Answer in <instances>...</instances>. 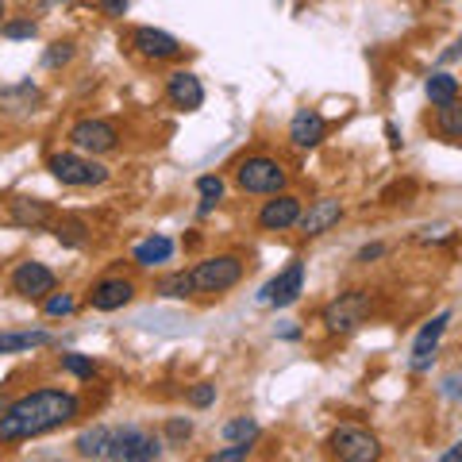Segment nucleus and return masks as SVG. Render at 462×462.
<instances>
[{
    "label": "nucleus",
    "mask_w": 462,
    "mask_h": 462,
    "mask_svg": "<svg viewBox=\"0 0 462 462\" xmlns=\"http://www.w3.org/2000/svg\"><path fill=\"white\" fill-rule=\"evenodd\" d=\"M54 285H58L54 270L42 266V263H20L16 270H12V289H16L23 300H42V297H51Z\"/></svg>",
    "instance_id": "9d476101"
},
{
    "label": "nucleus",
    "mask_w": 462,
    "mask_h": 462,
    "mask_svg": "<svg viewBox=\"0 0 462 462\" xmlns=\"http://www.w3.org/2000/svg\"><path fill=\"white\" fill-rule=\"evenodd\" d=\"M162 455V439L151 436L147 428H112V443H108V458L112 462H151Z\"/></svg>",
    "instance_id": "7ed1b4c3"
},
{
    "label": "nucleus",
    "mask_w": 462,
    "mask_h": 462,
    "mask_svg": "<svg viewBox=\"0 0 462 462\" xmlns=\"http://www.w3.org/2000/svg\"><path fill=\"white\" fill-rule=\"evenodd\" d=\"M300 197L293 193H273V200H266L263 212H258V227L263 231H285V227H293L300 224Z\"/></svg>",
    "instance_id": "9b49d317"
},
{
    "label": "nucleus",
    "mask_w": 462,
    "mask_h": 462,
    "mask_svg": "<svg viewBox=\"0 0 462 462\" xmlns=\"http://www.w3.org/2000/svg\"><path fill=\"white\" fill-rule=\"evenodd\" d=\"M127 5H132V0H100V8H105V16H124L127 12Z\"/></svg>",
    "instance_id": "f704fd0d"
},
{
    "label": "nucleus",
    "mask_w": 462,
    "mask_h": 462,
    "mask_svg": "<svg viewBox=\"0 0 462 462\" xmlns=\"http://www.w3.org/2000/svg\"><path fill=\"white\" fill-rule=\"evenodd\" d=\"M247 455H251V443H231L224 451H216L212 462H236V458H247Z\"/></svg>",
    "instance_id": "473e14b6"
},
{
    "label": "nucleus",
    "mask_w": 462,
    "mask_h": 462,
    "mask_svg": "<svg viewBox=\"0 0 462 462\" xmlns=\"http://www.w3.org/2000/svg\"><path fill=\"white\" fill-rule=\"evenodd\" d=\"M385 139H389V147L401 151V132H397V124H385Z\"/></svg>",
    "instance_id": "e433bc0d"
},
{
    "label": "nucleus",
    "mask_w": 462,
    "mask_h": 462,
    "mask_svg": "<svg viewBox=\"0 0 462 462\" xmlns=\"http://www.w3.org/2000/svg\"><path fill=\"white\" fill-rule=\"evenodd\" d=\"M328 443H331V455L343 458V462H374L382 455L378 439H374L366 428H358V424H339L336 431H331Z\"/></svg>",
    "instance_id": "423d86ee"
},
{
    "label": "nucleus",
    "mask_w": 462,
    "mask_h": 462,
    "mask_svg": "<svg viewBox=\"0 0 462 462\" xmlns=\"http://www.w3.org/2000/svg\"><path fill=\"white\" fill-rule=\"evenodd\" d=\"M47 343H54L51 331H0V355L32 351V346H47Z\"/></svg>",
    "instance_id": "412c9836"
},
{
    "label": "nucleus",
    "mask_w": 462,
    "mask_h": 462,
    "mask_svg": "<svg viewBox=\"0 0 462 462\" xmlns=\"http://www.w3.org/2000/svg\"><path fill=\"white\" fill-rule=\"evenodd\" d=\"M69 143H74L81 154H108V151H116V143H120V132H116L108 120H78L69 127Z\"/></svg>",
    "instance_id": "1a4fd4ad"
},
{
    "label": "nucleus",
    "mask_w": 462,
    "mask_h": 462,
    "mask_svg": "<svg viewBox=\"0 0 462 462\" xmlns=\"http://www.w3.org/2000/svg\"><path fill=\"white\" fill-rule=\"evenodd\" d=\"M132 47L143 58H178L181 54V42L173 39L170 32H158V27H135Z\"/></svg>",
    "instance_id": "dca6fc26"
},
{
    "label": "nucleus",
    "mask_w": 462,
    "mask_h": 462,
    "mask_svg": "<svg viewBox=\"0 0 462 462\" xmlns=\"http://www.w3.org/2000/svg\"><path fill=\"white\" fill-rule=\"evenodd\" d=\"M42 309H47V316H69V312H74V297H69V293H54V297H47V305H42Z\"/></svg>",
    "instance_id": "7c9ffc66"
},
{
    "label": "nucleus",
    "mask_w": 462,
    "mask_h": 462,
    "mask_svg": "<svg viewBox=\"0 0 462 462\" xmlns=\"http://www.w3.org/2000/svg\"><path fill=\"white\" fill-rule=\"evenodd\" d=\"M424 93H428V100L431 105H447V100H455L458 97V81L451 78V74H431L428 78V85H424Z\"/></svg>",
    "instance_id": "5701e85b"
},
{
    "label": "nucleus",
    "mask_w": 462,
    "mask_h": 462,
    "mask_svg": "<svg viewBox=\"0 0 462 462\" xmlns=\"http://www.w3.org/2000/svg\"><path fill=\"white\" fill-rule=\"evenodd\" d=\"M166 97H170L173 108L193 112V108L205 105V85H200V78L189 74V69H178V74L166 78Z\"/></svg>",
    "instance_id": "ddd939ff"
},
{
    "label": "nucleus",
    "mask_w": 462,
    "mask_h": 462,
    "mask_svg": "<svg viewBox=\"0 0 462 462\" xmlns=\"http://www.w3.org/2000/svg\"><path fill=\"white\" fill-rule=\"evenodd\" d=\"M189 273L200 293H227V289H236L243 282V263L236 254H216V258L197 263Z\"/></svg>",
    "instance_id": "20e7f679"
},
{
    "label": "nucleus",
    "mask_w": 462,
    "mask_h": 462,
    "mask_svg": "<svg viewBox=\"0 0 462 462\" xmlns=\"http://www.w3.org/2000/svg\"><path fill=\"white\" fill-rule=\"evenodd\" d=\"M224 439H227V443H254V439H258V424L251 420V416L227 420V424H224Z\"/></svg>",
    "instance_id": "a878e982"
},
{
    "label": "nucleus",
    "mask_w": 462,
    "mask_h": 462,
    "mask_svg": "<svg viewBox=\"0 0 462 462\" xmlns=\"http://www.w3.org/2000/svg\"><path fill=\"white\" fill-rule=\"evenodd\" d=\"M47 170L54 173L62 185H100V181H108V170L93 162V158H85V154H74V151H58L47 158Z\"/></svg>",
    "instance_id": "39448f33"
},
{
    "label": "nucleus",
    "mask_w": 462,
    "mask_h": 462,
    "mask_svg": "<svg viewBox=\"0 0 462 462\" xmlns=\"http://www.w3.org/2000/svg\"><path fill=\"white\" fill-rule=\"evenodd\" d=\"M170 254H173V239L170 236H151L132 251V258L139 266H162V263H170Z\"/></svg>",
    "instance_id": "6ab92c4d"
},
{
    "label": "nucleus",
    "mask_w": 462,
    "mask_h": 462,
    "mask_svg": "<svg viewBox=\"0 0 462 462\" xmlns=\"http://www.w3.org/2000/svg\"><path fill=\"white\" fill-rule=\"evenodd\" d=\"M305 293V263L300 258H293L278 278L263 285V293H258V305H273V309H289L293 300Z\"/></svg>",
    "instance_id": "6e6552de"
},
{
    "label": "nucleus",
    "mask_w": 462,
    "mask_h": 462,
    "mask_svg": "<svg viewBox=\"0 0 462 462\" xmlns=\"http://www.w3.org/2000/svg\"><path fill=\"white\" fill-rule=\"evenodd\" d=\"M436 127H439V135L447 139H462V100H447V105H439L436 112Z\"/></svg>",
    "instance_id": "4be33fe9"
},
{
    "label": "nucleus",
    "mask_w": 462,
    "mask_h": 462,
    "mask_svg": "<svg viewBox=\"0 0 462 462\" xmlns=\"http://www.w3.org/2000/svg\"><path fill=\"white\" fill-rule=\"evenodd\" d=\"M197 189H200V197H205V200H220V197H224V181L208 173V178H200V181H197Z\"/></svg>",
    "instance_id": "2f4dec72"
},
{
    "label": "nucleus",
    "mask_w": 462,
    "mask_h": 462,
    "mask_svg": "<svg viewBox=\"0 0 462 462\" xmlns=\"http://www.w3.org/2000/svg\"><path fill=\"white\" fill-rule=\"evenodd\" d=\"M132 297H135V285L127 278H105L89 289V305L97 312H116V309L132 305Z\"/></svg>",
    "instance_id": "4468645a"
},
{
    "label": "nucleus",
    "mask_w": 462,
    "mask_h": 462,
    "mask_svg": "<svg viewBox=\"0 0 462 462\" xmlns=\"http://www.w3.org/2000/svg\"><path fill=\"white\" fill-rule=\"evenodd\" d=\"M81 412V401L74 393H62V389H35L20 401H12L5 412H0V443H23L35 436H47V431L69 424Z\"/></svg>",
    "instance_id": "f257e3e1"
},
{
    "label": "nucleus",
    "mask_w": 462,
    "mask_h": 462,
    "mask_svg": "<svg viewBox=\"0 0 462 462\" xmlns=\"http://www.w3.org/2000/svg\"><path fill=\"white\" fill-rule=\"evenodd\" d=\"M458 54H462V39L455 42V47H451V51H447V54H443V62H455V58H458Z\"/></svg>",
    "instance_id": "58836bf2"
},
{
    "label": "nucleus",
    "mask_w": 462,
    "mask_h": 462,
    "mask_svg": "<svg viewBox=\"0 0 462 462\" xmlns=\"http://www.w3.org/2000/svg\"><path fill=\"white\" fill-rule=\"evenodd\" d=\"M328 135V120L316 108H300L297 116H293V124H289V143L293 147H300V151H309V147H316Z\"/></svg>",
    "instance_id": "2eb2a0df"
},
{
    "label": "nucleus",
    "mask_w": 462,
    "mask_h": 462,
    "mask_svg": "<svg viewBox=\"0 0 462 462\" xmlns=\"http://www.w3.org/2000/svg\"><path fill=\"white\" fill-rule=\"evenodd\" d=\"M0 16H5V0H0Z\"/></svg>",
    "instance_id": "ea45409f"
},
{
    "label": "nucleus",
    "mask_w": 462,
    "mask_h": 462,
    "mask_svg": "<svg viewBox=\"0 0 462 462\" xmlns=\"http://www.w3.org/2000/svg\"><path fill=\"white\" fill-rule=\"evenodd\" d=\"M0 35H5V39H32V35H35V20H12V23H0Z\"/></svg>",
    "instance_id": "c85d7f7f"
},
{
    "label": "nucleus",
    "mask_w": 462,
    "mask_h": 462,
    "mask_svg": "<svg viewBox=\"0 0 462 462\" xmlns=\"http://www.w3.org/2000/svg\"><path fill=\"white\" fill-rule=\"evenodd\" d=\"M108 443H112V428H105V424L85 428L81 436L74 439V447H78L81 458H108Z\"/></svg>",
    "instance_id": "aec40b11"
},
{
    "label": "nucleus",
    "mask_w": 462,
    "mask_h": 462,
    "mask_svg": "<svg viewBox=\"0 0 462 462\" xmlns=\"http://www.w3.org/2000/svg\"><path fill=\"white\" fill-rule=\"evenodd\" d=\"M458 458H462V439L451 447V451H443V462H458Z\"/></svg>",
    "instance_id": "4c0bfd02"
},
{
    "label": "nucleus",
    "mask_w": 462,
    "mask_h": 462,
    "mask_svg": "<svg viewBox=\"0 0 462 462\" xmlns=\"http://www.w3.org/2000/svg\"><path fill=\"white\" fill-rule=\"evenodd\" d=\"M54 239L62 243V247H85V243H89V227H85L81 220H58L54 224Z\"/></svg>",
    "instance_id": "b1692460"
},
{
    "label": "nucleus",
    "mask_w": 462,
    "mask_h": 462,
    "mask_svg": "<svg viewBox=\"0 0 462 462\" xmlns=\"http://www.w3.org/2000/svg\"><path fill=\"white\" fill-rule=\"evenodd\" d=\"M69 58H74V42H54V47L42 54V66H47V69H58V66H66Z\"/></svg>",
    "instance_id": "cd10ccee"
},
{
    "label": "nucleus",
    "mask_w": 462,
    "mask_h": 462,
    "mask_svg": "<svg viewBox=\"0 0 462 462\" xmlns=\"http://www.w3.org/2000/svg\"><path fill=\"white\" fill-rule=\"evenodd\" d=\"M366 312H370V297L363 293V289H351V293H339L324 309V324H328V331L346 336V331H355L358 324L366 320Z\"/></svg>",
    "instance_id": "0eeeda50"
},
{
    "label": "nucleus",
    "mask_w": 462,
    "mask_h": 462,
    "mask_svg": "<svg viewBox=\"0 0 462 462\" xmlns=\"http://www.w3.org/2000/svg\"><path fill=\"white\" fill-rule=\"evenodd\" d=\"M8 220L16 227H42L54 220V208L47 205V200H32V197H16L8 205Z\"/></svg>",
    "instance_id": "a211bd4d"
},
{
    "label": "nucleus",
    "mask_w": 462,
    "mask_h": 462,
    "mask_svg": "<svg viewBox=\"0 0 462 462\" xmlns=\"http://www.w3.org/2000/svg\"><path fill=\"white\" fill-rule=\"evenodd\" d=\"M62 370L74 374V378H93L97 363H93V358H85V355H62Z\"/></svg>",
    "instance_id": "bb28decb"
},
{
    "label": "nucleus",
    "mask_w": 462,
    "mask_h": 462,
    "mask_svg": "<svg viewBox=\"0 0 462 462\" xmlns=\"http://www.w3.org/2000/svg\"><path fill=\"white\" fill-rule=\"evenodd\" d=\"M382 254H385L382 243H370V247L358 251V263H374V258H382Z\"/></svg>",
    "instance_id": "c9c22d12"
},
{
    "label": "nucleus",
    "mask_w": 462,
    "mask_h": 462,
    "mask_svg": "<svg viewBox=\"0 0 462 462\" xmlns=\"http://www.w3.org/2000/svg\"><path fill=\"white\" fill-rule=\"evenodd\" d=\"M447 320H451V312H439V316H431V320L420 328V336H416V343H412V358H409V370H412V374L431 370V358H436V343H439V336H443Z\"/></svg>",
    "instance_id": "f8f14e48"
},
{
    "label": "nucleus",
    "mask_w": 462,
    "mask_h": 462,
    "mask_svg": "<svg viewBox=\"0 0 462 462\" xmlns=\"http://www.w3.org/2000/svg\"><path fill=\"white\" fill-rule=\"evenodd\" d=\"M212 401H216V385L212 382H200V385L189 389V404H193V409H208Z\"/></svg>",
    "instance_id": "c756f323"
},
{
    "label": "nucleus",
    "mask_w": 462,
    "mask_h": 462,
    "mask_svg": "<svg viewBox=\"0 0 462 462\" xmlns=\"http://www.w3.org/2000/svg\"><path fill=\"white\" fill-rule=\"evenodd\" d=\"M236 181H239L243 193H282L285 181H289V173H285V166L278 162V158L251 154V158H243V162H239Z\"/></svg>",
    "instance_id": "f03ea898"
},
{
    "label": "nucleus",
    "mask_w": 462,
    "mask_h": 462,
    "mask_svg": "<svg viewBox=\"0 0 462 462\" xmlns=\"http://www.w3.org/2000/svg\"><path fill=\"white\" fill-rule=\"evenodd\" d=\"M343 220V205L339 200H331V197H324V200H316V205L300 216V231L305 236H324V231H331Z\"/></svg>",
    "instance_id": "f3484780"
},
{
    "label": "nucleus",
    "mask_w": 462,
    "mask_h": 462,
    "mask_svg": "<svg viewBox=\"0 0 462 462\" xmlns=\"http://www.w3.org/2000/svg\"><path fill=\"white\" fill-rule=\"evenodd\" d=\"M193 273H170V278H162V282H158V293H162V297H170V300H181V297H189L193 293Z\"/></svg>",
    "instance_id": "393cba45"
},
{
    "label": "nucleus",
    "mask_w": 462,
    "mask_h": 462,
    "mask_svg": "<svg viewBox=\"0 0 462 462\" xmlns=\"http://www.w3.org/2000/svg\"><path fill=\"white\" fill-rule=\"evenodd\" d=\"M166 436H170V439H189V436H193V424L181 420V416H173V420L166 424Z\"/></svg>",
    "instance_id": "72a5a7b5"
}]
</instances>
